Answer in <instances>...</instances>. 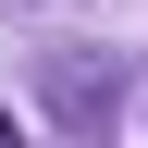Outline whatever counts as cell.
Instances as JSON below:
<instances>
[{
	"label": "cell",
	"instance_id": "1",
	"mask_svg": "<svg viewBox=\"0 0 148 148\" xmlns=\"http://www.w3.org/2000/svg\"><path fill=\"white\" fill-rule=\"evenodd\" d=\"M0 148H12V123H0Z\"/></svg>",
	"mask_w": 148,
	"mask_h": 148
}]
</instances>
